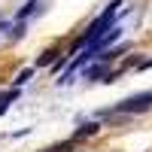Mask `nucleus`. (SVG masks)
<instances>
[{"mask_svg":"<svg viewBox=\"0 0 152 152\" xmlns=\"http://www.w3.org/2000/svg\"><path fill=\"white\" fill-rule=\"evenodd\" d=\"M107 70H110V67H107V61H100V58H97V61H91V67H85V79H88V82L104 79Z\"/></svg>","mask_w":152,"mask_h":152,"instance_id":"20e7f679","label":"nucleus"},{"mask_svg":"<svg viewBox=\"0 0 152 152\" xmlns=\"http://www.w3.org/2000/svg\"><path fill=\"white\" fill-rule=\"evenodd\" d=\"M119 6H122V0H113V3H110L104 12H100V15H97L91 24H88V31H85V34H82L76 43H73V55H76V52H82V49H85L88 43L100 40V37H104V34L110 31V24H113V18H116V9H119Z\"/></svg>","mask_w":152,"mask_h":152,"instance_id":"f257e3e1","label":"nucleus"},{"mask_svg":"<svg viewBox=\"0 0 152 152\" xmlns=\"http://www.w3.org/2000/svg\"><path fill=\"white\" fill-rule=\"evenodd\" d=\"M12 40H21V37H24V21H15V28H12Z\"/></svg>","mask_w":152,"mask_h":152,"instance_id":"9d476101","label":"nucleus"},{"mask_svg":"<svg viewBox=\"0 0 152 152\" xmlns=\"http://www.w3.org/2000/svg\"><path fill=\"white\" fill-rule=\"evenodd\" d=\"M18 88H12V91H6V94H0V116H3V113L9 110V104H12V100H18Z\"/></svg>","mask_w":152,"mask_h":152,"instance_id":"0eeeda50","label":"nucleus"},{"mask_svg":"<svg viewBox=\"0 0 152 152\" xmlns=\"http://www.w3.org/2000/svg\"><path fill=\"white\" fill-rule=\"evenodd\" d=\"M97 131H100V122H97V119H91V122H82L79 128H76V134H73V140L79 143V140H85V137H94Z\"/></svg>","mask_w":152,"mask_h":152,"instance_id":"7ed1b4c3","label":"nucleus"},{"mask_svg":"<svg viewBox=\"0 0 152 152\" xmlns=\"http://www.w3.org/2000/svg\"><path fill=\"white\" fill-rule=\"evenodd\" d=\"M149 110H152V91H143V94H134L116 104L113 110H104L100 116H137V113H149Z\"/></svg>","mask_w":152,"mask_h":152,"instance_id":"f03ea898","label":"nucleus"},{"mask_svg":"<svg viewBox=\"0 0 152 152\" xmlns=\"http://www.w3.org/2000/svg\"><path fill=\"white\" fill-rule=\"evenodd\" d=\"M73 149H76V140H67V143H58V146L46 149V152H73Z\"/></svg>","mask_w":152,"mask_h":152,"instance_id":"6e6552de","label":"nucleus"},{"mask_svg":"<svg viewBox=\"0 0 152 152\" xmlns=\"http://www.w3.org/2000/svg\"><path fill=\"white\" fill-rule=\"evenodd\" d=\"M37 9H40V0H28V3H24V6L18 9V15H15V21H24L28 15H34Z\"/></svg>","mask_w":152,"mask_h":152,"instance_id":"423d86ee","label":"nucleus"},{"mask_svg":"<svg viewBox=\"0 0 152 152\" xmlns=\"http://www.w3.org/2000/svg\"><path fill=\"white\" fill-rule=\"evenodd\" d=\"M31 76H34V70H31V67H28V70H21V73L15 76V88H21L24 82H28V79H31Z\"/></svg>","mask_w":152,"mask_h":152,"instance_id":"1a4fd4ad","label":"nucleus"},{"mask_svg":"<svg viewBox=\"0 0 152 152\" xmlns=\"http://www.w3.org/2000/svg\"><path fill=\"white\" fill-rule=\"evenodd\" d=\"M58 55H61L58 49H46V52H40V55H37V61H34V67H52Z\"/></svg>","mask_w":152,"mask_h":152,"instance_id":"39448f33","label":"nucleus"}]
</instances>
